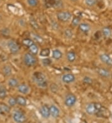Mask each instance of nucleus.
<instances>
[{
	"label": "nucleus",
	"mask_w": 112,
	"mask_h": 123,
	"mask_svg": "<svg viewBox=\"0 0 112 123\" xmlns=\"http://www.w3.org/2000/svg\"><path fill=\"white\" fill-rule=\"evenodd\" d=\"M33 80L40 88H46L47 86V81L46 77L44 74L40 72H36L33 75Z\"/></svg>",
	"instance_id": "f257e3e1"
},
{
	"label": "nucleus",
	"mask_w": 112,
	"mask_h": 123,
	"mask_svg": "<svg viewBox=\"0 0 112 123\" xmlns=\"http://www.w3.org/2000/svg\"><path fill=\"white\" fill-rule=\"evenodd\" d=\"M102 108H103V106L101 104L98 103H91L87 105L85 108V111L87 114L90 115H93V114L97 115L99 112L102 110Z\"/></svg>",
	"instance_id": "f03ea898"
},
{
	"label": "nucleus",
	"mask_w": 112,
	"mask_h": 123,
	"mask_svg": "<svg viewBox=\"0 0 112 123\" xmlns=\"http://www.w3.org/2000/svg\"><path fill=\"white\" fill-rule=\"evenodd\" d=\"M24 63L27 67H32L37 62L36 57L31 53H26L24 55Z\"/></svg>",
	"instance_id": "7ed1b4c3"
},
{
	"label": "nucleus",
	"mask_w": 112,
	"mask_h": 123,
	"mask_svg": "<svg viewBox=\"0 0 112 123\" xmlns=\"http://www.w3.org/2000/svg\"><path fill=\"white\" fill-rule=\"evenodd\" d=\"M13 118L16 123H24L26 120V116L20 111H16L13 114Z\"/></svg>",
	"instance_id": "20e7f679"
},
{
	"label": "nucleus",
	"mask_w": 112,
	"mask_h": 123,
	"mask_svg": "<svg viewBox=\"0 0 112 123\" xmlns=\"http://www.w3.org/2000/svg\"><path fill=\"white\" fill-rule=\"evenodd\" d=\"M59 21L61 22H67L72 18V14L69 11H60L57 14Z\"/></svg>",
	"instance_id": "39448f33"
},
{
	"label": "nucleus",
	"mask_w": 112,
	"mask_h": 123,
	"mask_svg": "<svg viewBox=\"0 0 112 123\" xmlns=\"http://www.w3.org/2000/svg\"><path fill=\"white\" fill-rule=\"evenodd\" d=\"M77 101V98L75 95L70 94L66 96L65 99V105L68 107H72L75 105Z\"/></svg>",
	"instance_id": "423d86ee"
},
{
	"label": "nucleus",
	"mask_w": 112,
	"mask_h": 123,
	"mask_svg": "<svg viewBox=\"0 0 112 123\" xmlns=\"http://www.w3.org/2000/svg\"><path fill=\"white\" fill-rule=\"evenodd\" d=\"M7 47L10 52L13 54H17L20 50V47L14 41H9L7 42Z\"/></svg>",
	"instance_id": "0eeeda50"
},
{
	"label": "nucleus",
	"mask_w": 112,
	"mask_h": 123,
	"mask_svg": "<svg viewBox=\"0 0 112 123\" xmlns=\"http://www.w3.org/2000/svg\"><path fill=\"white\" fill-rule=\"evenodd\" d=\"M75 80L74 75L72 74H64L62 77V81L63 83H66V84H69L73 82Z\"/></svg>",
	"instance_id": "6e6552de"
},
{
	"label": "nucleus",
	"mask_w": 112,
	"mask_h": 123,
	"mask_svg": "<svg viewBox=\"0 0 112 123\" xmlns=\"http://www.w3.org/2000/svg\"><path fill=\"white\" fill-rule=\"evenodd\" d=\"M39 112H40V114H41V116L44 118L47 119L51 116L50 115L49 107L47 105H44L40 107V110H39Z\"/></svg>",
	"instance_id": "1a4fd4ad"
},
{
	"label": "nucleus",
	"mask_w": 112,
	"mask_h": 123,
	"mask_svg": "<svg viewBox=\"0 0 112 123\" xmlns=\"http://www.w3.org/2000/svg\"><path fill=\"white\" fill-rule=\"evenodd\" d=\"M100 60L107 65L112 66V58L106 54H103L100 55Z\"/></svg>",
	"instance_id": "9d476101"
},
{
	"label": "nucleus",
	"mask_w": 112,
	"mask_h": 123,
	"mask_svg": "<svg viewBox=\"0 0 112 123\" xmlns=\"http://www.w3.org/2000/svg\"><path fill=\"white\" fill-rule=\"evenodd\" d=\"M50 115L52 116V117L54 118H57L60 115V111L59 108L57 106L54 105H51L49 107Z\"/></svg>",
	"instance_id": "9b49d317"
},
{
	"label": "nucleus",
	"mask_w": 112,
	"mask_h": 123,
	"mask_svg": "<svg viewBox=\"0 0 112 123\" xmlns=\"http://www.w3.org/2000/svg\"><path fill=\"white\" fill-rule=\"evenodd\" d=\"M17 87H18V92L23 94V95H26L30 91L29 86L26 84L19 85Z\"/></svg>",
	"instance_id": "f8f14e48"
},
{
	"label": "nucleus",
	"mask_w": 112,
	"mask_h": 123,
	"mask_svg": "<svg viewBox=\"0 0 112 123\" xmlns=\"http://www.w3.org/2000/svg\"><path fill=\"white\" fill-rule=\"evenodd\" d=\"M97 73L100 76L104 78H108V77H110V72L108 70L105 68H99L97 70Z\"/></svg>",
	"instance_id": "ddd939ff"
},
{
	"label": "nucleus",
	"mask_w": 112,
	"mask_h": 123,
	"mask_svg": "<svg viewBox=\"0 0 112 123\" xmlns=\"http://www.w3.org/2000/svg\"><path fill=\"white\" fill-rule=\"evenodd\" d=\"M79 28L84 33H88L90 30V26L87 23H80L79 25Z\"/></svg>",
	"instance_id": "4468645a"
},
{
	"label": "nucleus",
	"mask_w": 112,
	"mask_h": 123,
	"mask_svg": "<svg viewBox=\"0 0 112 123\" xmlns=\"http://www.w3.org/2000/svg\"><path fill=\"white\" fill-rule=\"evenodd\" d=\"M2 71H3V75H5L6 77H9L12 74V68L9 65H5L3 68Z\"/></svg>",
	"instance_id": "2eb2a0df"
},
{
	"label": "nucleus",
	"mask_w": 112,
	"mask_h": 123,
	"mask_svg": "<svg viewBox=\"0 0 112 123\" xmlns=\"http://www.w3.org/2000/svg\"><path fill=\"white\" fill-rule=\"evenodd\" d=\"M16 102L18 105L22 106H25L27 105V101L26 99L25 98L21 96H18V97L16 98Z\"/></svg>",
	"instance_id": "dca6fc26"
},
{
	"label": "nucleus",
	"mask_w": 112,
	"mask_h": 123,
	"mask_svg": "<svg viewBox=\"0 0 112 123\" xmlns=\"http://www.w3.org/2000/svg\"><path fill=\"white\" fill-rule=\"evenodd\" d=\"M7 84H8V85H9L10 87L15 88L17 87V86L19 85V81H18V80L16 78H9V80H8Z\"/></svg>",
	"instance_id": "f3484780"
},
{
	"label": "nucleus",
	"mask_w": 112,
	"mask_h": 123,
	"mask_svg": "<svg viewBox=\"0 0 112 123\" xmlns=\"http://www.w3.org/2000/svg\"><path fill=\"white\" fill-rule=\"evenodd\" d=\"M67 59L69 62H73L76 59V54L73 51H69L67 54Z\"/></svg>",
	"instance_id": "a211bd4d"
},
{
	"label": "nucleus",
	"mask_w": 112,
	"mask_h": 123,
	"mask_svg": "<svg viewBox=\"0 0 112 123\" xmlns=\"http://www.w3.org/2000/svg\"><path fill=\"white\" fill-rule=\"evenodd\" d=\"M52 57L55 60H59L62 57V53L58 49H55L52 51Z\"/></svg>",
	"instance_id": "6ab92c4d"
},
{
	"label": "nucleus",
	"mask_w": 112,
	"mask_h": 123,
	"mask_svg": "<svg viewBox=\"0 0 112 123\" xmlns=\"http://www.w3.org/2000/svg\"><path fill=\"white\" fill-rule=\"evenodd\" d=\"M102 32L103 36L106 38L110 37L112 36V30H111L110 28L108 27H103V28L102 29Z\"/></svg>",
	"instance_id": "aec40b11"
},
{
	"label": "nucleus",
	"mask_w": 112,
	"mask_h": 123,
	"mask_svg": "<svg viewBox=\"0 0 112 123\" xmlns=\"http://www.w3.org/2000/svg\"><path fill=\"white\" fill-rule=\"evenodd\" d=\"M29 49L30 52H31V54H33V55H36V54H37L38 53V47H37V46L34 43L32 44L29 47Z\"/></svg>",
	"instance_id": "412c9836"
},
{
	"label": "nucleus",
	"mask_w": 112,
	"mask_h": 123,
	"mask_svg": "<svg viewBox=\"0 0 112 123\" xmlns=\"http://www.w3.org/2000/svg\"><path fill=\"white\" fill-rule=\"evenodd\" d=\"M50 49L48 48H46L44 49L41 50V51L40 52V55L41 57H48V56H49L50 55Z\"/></svg>",
	"instance_id": "4be33fe9"
},
{
	"label": "nucleus",
	"mask_w": 112,
	"mask_h": 123,
	"mask_svg": "<svg viewBox=\"0 0 112 123\" xmlns=\"http://www.w3.org/2000/svg\"><path fill=\"white\" fill-rule=\"evenodd\" d=\"M7 96V91L6 88L3 86L0 87V98L1 99H4Z\"/></svg>",
	"instance_id": "5701e85b"
},
{
	"label": "nucleus",
	"mask_w": 112,
	"mask_h": 123,
	"mask_svg": "<svg viewBox=\"0 0 112 123\" xmlns=\"http://www.w3.org/2000/svg\"><path fill=\"white\" fill-rule=\"evenodd\" d=\"M34 41L30 39H24V40L22 41V44H24L25 46L27 47L28 48L32 45V44H34Z\"/></svg>",
	"instance_id": "b1692460"
},
{
	"label": "nucleus",
	"mask_w": 112,
	"mask_h": 123,
	"mask_svg": "<svg viewBox=\"0 0 112 123\" xmlns=\"http://www.w3.org/2000/svg\"><path fill=\"white\" fill-rule=\"evenodd\" d=\"M0 106H1V108L2 111H3V113H9L10 111V108H9V106L6 105L5 104H0Z\"/></svg>",
	"instance_id": "393cba45"
},
{
	"label": "nucleus",
	"mask_w": 112,
	"mask_h": 123,
	"mask_svg": "<svg viewBox=\"0 0 112 123\" xmlns=\"http://www.w3.org/2000/svg\"><path fill=\"white\" fill-rule=\"evenodd\" d=\"M84 2L87 6L92 7V6H95L97 3V0H84Z\"/></svg>",
	"instance_id": "a878e982"
},
{
	"label": "nucleus",
	"mask_w": 112,
	"mask_h": 123,
	"mask_svg": "<svg viewBox=\"0 0 112 123\" xmlns=\"http://www.w3.org/2000/svg\"><path fill=\"white\" fill-rule=\"evenodd\" d=\"M64 35L67 39H71L73 36V32H72V31L71 29H67L66 30H65L64 31Z\"/></svg>",
	"instance_id": "bb28decb"
},
{
	"label": "nucleus",
	"mask_w": 112,
	"mask_h": 123,
	"mask_svg": "<svg viewBox=\"0 0 112 123\" xmlns=\"http://www.w3.org/2000/svg\"><path fill=\"white\" fill-rule=\"evenodd\" d=\"M42 63L44 66L48 67L52 63V60L49 58H46V59H44L43 60H42Z\"/></svg>",
	"instance_id": "cd10ccee"
},
{
	"label": "nucleus",
	"mask_w": 112,
	"mask_h": 123,
	"mask_svg": "<svg viewBox=\"0 0 112 123\" xmlns=\"http://www.w3.org/2000/svg\"><path fill=\"white\" fill-rule=\"evenodd\" d=\"M83 82L87 85H91L93 83V80L90 77L85 76V77L83 78Z\"/></svg>",
	"instance_id": "c85d7f7f"
},
{
	"label": "nucleus",
	"mask_w": 112,
	"mask_h": 123,
	"mask_svg": "<svg viewBox=\"0 0 112 123\" xmlns=\"http://www.w3.org/2000/svg\"><path fill=\"white\" fill-rule=\"evenodd\" d=\"M8 104L10 106H14L17 104L16 99L13 97L9 98V99H8Z\"/></svg>",
	"instance_id": "c756f323"
},
{
	"label": "nucleus",
	"mask_w": 112,
	"mask_h": 123,
	"mask_svg": "<svg viewBox=\"0 0 112 123\" xmlns=\"http://www.w3.org/2000/svg\"><path fill=\"white\" fill-rule=\"evenodd\" d=\"M30 24H31V25L33 28L36 29H39V25H38L37 23L34 18H31V19H30Z\"/></svg>",
	"instance_id": "7c9ffc66"
},
{
	"label": "nucleus",
	"mask_w": 112,
	"mask_h": 123,
	"mask_svg": "<svg viewBox=\"0 0 112 123\" xmlns=\"http://www.w3.org/2000/svg\"><path fill=\"white\" fill-rule=\"evenodd\" d=\"M27 4L32 7H36L38 5V0H27Z\"/></svg>",
	"instance_id": "2f4dec72"
},
{
	"label": "nucleus",
	"mask_w": 112,
	"mask_h": 123,
	"mask_svg": "<svg viewBox=\"0 0 112 123\" xmlns=\"http://www.w3.org/2000/svg\"><path fill=\"white\" fill-rule=\"evenodd\" d=\"M80 19L79 17H75L72 19V24L73 26H77L80 24Z\"/></svg>",
	"instance_id": "473e14b6"
},
{
	"label": "nucleus",
	"mask_w": 112,
	"mask_h": 123,
	"mask_svg": "<svg viewBox=\"0 0 112 123\" xmlns=\"http://www.w3.org/2000/svg\"><path fill=\"white\" fill-rule=\"evenodd\" d=\"M33 38H34V39L36 41H37V42L41 43V42H42V41H43V40H42V38L40 37V36H38V35L33 34Z\"/></svg>",
	"instance_id": "72a5a7b5"
},
{
	"label": "nucleus",
	"mask_w": 112,
	"mask_h": 123,
	"mask_svg": "<svg viewBox=\"0 0 112 123\" xmlns=\"http://www.w3.org/2000/svg\"><path fill=\"white\" fill-rule=\"evenodd\" d=\"M50 88H51V90L52 91V92H57V90H58V87H57V85L55 83H52V84L50 86Z\"/></svg>",
	"instance_id": "f704fd0d"
},
{
	"label": "nucleus",
	"mask_w": 112,
	"mask_h": 123,
	"mask_svg": "<svg viewBox=\"0 0 112 123\" xmlns=\"http://www.w3.org/2000/svg\"><path fill=\"white\" fill-rule=\"evenodd\" d=\"M54 24H55V26H57V23H55V21H54ZM52 27H53V28L55 29V26H54V25H52Z\"/></svg>",
	"instance_id": "c9c22d12"
},
{
	"label": "nucleus",
	"mask_w": 112,
	"mask_h": 123,
	"mask_svg": "<svg viewBox=\"0 0 112 123\" xmlns=\"http://www.w3.org/2000/svg\"><path fill=\"white\" fill-rule=\"evenodd\" d=\"M3 111H2V110H1V106H0V114H2V113H3Z\"/></svg>",
	"instance_id": "e433bc0d"
},
{
	"label": "nucleus",
	"mask_w": 112,
	"mask_h": 123,
	"mask_svg": "<svg viewBox=\"0 0 112 123\" xmlns=\"http://www.w3.org/2000/svg\"><path fill=\"white\" fill-rule=\"evenodd\" d=\"M70 1H73V2H76V1H77L78 0H70Z\"/></svg>",
	"instance_id": "4c0bfd02"
},
{
	"label": "nucleus",
	"mask_w": 112,
	"mask_h": 123,
	"mask_svg": "<svg viewBox=\"0 0 112 123\" xmlns=\"http://www.w3.org/2000/svg\"><path fill=\"white\" fill-rule=\"evenodd\" d=\"M1 16H0V21H1Z\"/></svg>",
	"instance_id": "58836bf2"
},
{
	"label": "nucleus",
	"mask_w": 112,
	"mask_h": 123,
	"mask_svg": "<svg viewBox=\"0 0 112 123\" xmlns=\"http://www.w3.org/2000/svg\"><path fill=\"white\" fill-rule=\"evenodd\" d=\"M110 77H112V74H111V75H110Z\"/></svg>",
	"instance_id": "ea45409f"
},
{
	"label": "nucleus",
	"mask_w": 112,
	"mask_h": 123,
	"mask_svg": "<svg viewBox=\"0 0 112 123\" xmlns=\"http://www.w3.org/2000/svg\"><path fill=\"white\" fill-rule=\"evenodd\" d=\"M1 84H0V87H1Z\"/></svg>",
	"instance_id": "a19ab883"
}]
</instances>
